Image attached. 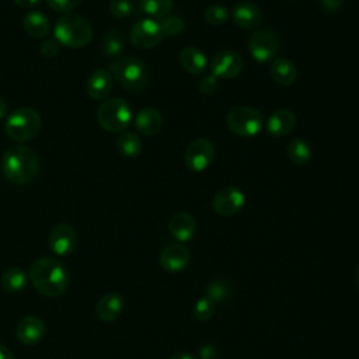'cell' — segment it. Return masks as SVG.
Wrapping results in <instances>:
<instances>
[{"label": "cell", "mask_w": 359, "mask_h": 359, "mask_svg": "<svg viewBox=\"0 0 359 359\" xmlns=\"http://www.w3.org/2000/svg\"><path fill=\"white\" fill-rule=\"evenodd\" d=\"M28 275L34 287L48 297H57L69 287L67 268L50 257H42L34 261Z\"/></svg>", "instance_id": "cell-1"}, {"label": "cell", "mask_w": 359, "mask_h": 359, "mask_svg": "<svg viewBox=\"0 0 359 359\" xmlns=\"http://www.w3.org/2000/svg\"><path fill=\"white\" fill-rule=\"evenodd\" d=\"M1 172L13 184L27 185L39 174V157L31 147L15 144L1 156Z\"/></svg>", "instance_id": "cell-2"}, {"label": "cell", "mask_w": 359, "mask_h": 359, "mask_svg": "<svg viewBox=\"0 0 359 359\" xmlns=\"http://www.w3.org/2000/svg\"><path fill=\"white\" fill-rule=\"evenodd\" d=\"M53 35L57 43L69 48H83L93 39V25L81 15L66 14L57 18Z\"/></svg>", "instance_id": "cell-3"}, {"label": "cell", "mask_w": 359, "mask_h": 359, "mask_svg": "<svg viewBox=\"0 0 359 359\" xmlns=\"http://www.w3.org/2000/svg\"><path fill=\"white\" fill-rule=\"evenodd\" d=\"M109 73L128 91H143L149 84V69L146 63L135 56L122 57L109 65Z\"/></svg>", "instance_id": "cell-4"}, {"label": "cell", "mask_w": 359, "mask_h": 359, "mask_svg": "<svg viewBox=\"0 0 359 359\" xmlns=\"http://www.w3.org/2000/svg\"><path fill=\"white\" fill-rule=\"evenodd\" d=\"M42 128V119L41 115L29 108V107H21L13 111L4 123L6 133L10 139L14 142H28L34 139Z\"/></svg>", "instance_id": "cell-5"}, {"label": "cell", "mask_w": 359, "mask_h": 359, "mask_svg": "<svg viewBox=\"0 0 359 359\" xmlns=\"http://www.w3.org/2000/svg\"><path fill=\"white\" fill-rule=\"evenodd\" d=\"M97 121L107 132L122 133L132 122V109L123 98H107L97 109Z\"/></svg>", "instance_id": "cell-6"}, {"label": "cell", "mask_w": 359, "mask_h": 359, "mask_svg": "<svg viewBox=\"0 0 359 359\" xmlns=\"http://www.w3.org/2000/svg\"><path fill=\"white\" fill-rule=\"evenodd\" d=\"M226 123L233 133L243 137H251L261 132L264 126V116L252 107L238 105L233 107L227 112Z\"/></svg>", "instance_id": "cell-7"}, {"label": "cell", "mask_w": 359, "mask_h": 359, "mask_svg": "<svg viewBox=\"0 0 359 359\" xmlns=\"http://www.w3.org/2000/svg\"><path fill=\"white\" fill-rule=\"evenodd\" d=\"M280 49V41L278 32L272 28H258L248 39L250 55L258 63H266L276 59Z\"/></svg>", "instance_id": "cell-8"}, {"label": "cell", "mask_w": 359, "mask_h": 359, "mask_svg": "<svg viewBox=\"0 0 359 359\" xmlns=\"http://www.w3.org/2000/svg\"><path fill=\"white\" fill-rule=\"evenodd\" d=\"M215 158V146L209 139H194L185 149L184 163L194 172L205 171Z\"/></svg>", "instance_id": "cell-9"}, {"label": "cell", "mask_w": 359, "mask_h": 359, "mask_svg": "<svg viewBox=\"0 0 359 359\" xmlns=\"http://www.w3.org/2000/svg\"><path fill=\"white\" fill-rule=\"evenodd\" d=\"M244 205H245V195L240 188L234 185H227L220 188L212 199V208L215 213L223 217L234 216L244 208Z\"/></svg>", "instance_id": "cell-10"}, {"label": "cell", "mask_w": 359, "mask_h": 359, "mask_svg": "<svg viewBox=\"0 0 359 359\" xmlns=\"http://www.w3.org/2000/svg\"><path fill=\"white\" fill-rule=\"evenodd\" d=\"M160 22L153 18H143L133 24L129 39L133 46L139 49H150L158 45L163 39Z\"/></svg>", "instance_id": "cell-11"}, {"label": "cell", "mask_w": 359, "mask_h": 359, "mask_svg": "<svg viewBox=\"0 0 359 359\" xmlns=\"http://www.w3.org/2000/svg\"><path fill=\"white\" fill-rule=\"evenodd\" d=\"M209 67L210 73L217 79H234L243 72L244 60L237 52L223 49L212 56Z\"/></svg>", "instance_id": "cell-12"}, {"label": "cell", "mask_w": 359, "mask_h": 359, "mask_svg": "<svg viewBox=\"0 0 359 359\" xmlns=\"http://www.w3.org/2000/svg\"><path fill=\"white\" fill-rule=\"evenodd\" d=\"M76 247H77V233L70 224L60 223L50 230L49 248L53 254L59 257H66L72 254L76 250Z\"/></svg>", "instance_id": "cell-13"}, {"label": "cell", "mask_w": 359, "mask_h": 359, "mask_svg": "<svg viewBox=\"0 0 359 359\" xmlns=\"http://www.w3.org/2000/svg\"><path fill=\"white\" fill-rule=\"evenodd\" d=\"M191 261V251L182 243H172L160 252V265L164 271L175 273L184 271Z\"/></svg>", "instance_id": "cell-14"}, {"label": "cell", "mask_w": 359, "mask_h": 359, "mask_svg": "<svg viewBox=\"0 0 359 359\" xmlns=\"http://www.w3.org/2000/svg\"><path fill=\"white\" fill-rule=\"evenodd\" d=\"M45 323L36 316H25L22 317L15 328L17 338L24 345H35L45 335Z\"/></svg>", "instance_id": "cell-15"}, {"label": "cell", "mask_w": 359, "mask_h": 359, "mask_svg": "<svg viewBox=\"0 0 359 359\" xmlns=\"http://www.w3.org/2000/svg\"><path fill=\"white\" fill-rule=\"evenodd\" d=\"M231 18L234 24L244 29L257 28L262 21V10L257 3L240 1L231 10Z\"/></svg>", "instance_id": "cell-16"}, {"label": "cell", "mask_w": 359, "mask_h": 359, "mask_svg": "<svg viewBox=\"0 0 359 359\" xmlns=\"http://www.w3.org/2000/svg\"><path fill=\"white\" fill-rule=\"evenodd\" d=\"M168 231L178 243L192 240L196 233V220L187 212H178L171 216L168 222Z\"/></svg>", "instance_id": "cell-17"}, {"label": "cell", "mask_w": 359, "mask_h": 359, "mask_svg": "<svg viewBox=\"0 0 359 359\" xmlns=\"http://www.w3.org/2000/svg\"><path fill=\"white\" fill-rule=\"evenodd\" d=\"M296 122V115L290 109H278L266 119L265 129L271 136L282 137L294 129Z\"/></svg>", "instance_id": "cell-18"}, {"label": "cell", "mask_w": 359, "mask_h": 359, "mask_svg": "<svg viewBox=\"0 0 359 359\" xmlns=\"http://www.w3.org/2000/svg\"><path fill=\"white\" fill-rule=\"evenodd\" d=\"M112 90V74L109 70H94L87 80L86 91L93 100H105Z\"/></svg>", "instance_id": "cell-19"}, {"label": "cell", "mask_w": 359, "mask_h": 359, "mask_svg": "<svg viewBox=\"0 0 359 359\" xmlns=\"http://www.w3.org/2000/svg\"><path fill=\"white\" fill-rule=\"evenodd\" d=\"M123 304H125L123 297L119 293L109 292L98 300L95 306V314L101 321H105V323L115 321L121 316L123 310Z\"/></svg>", "instance_id": "cell-20"}, {"label": "cell", "mask_w": 359, "mask_h": 359, "mask_svg": "<svg viewBox=\"0 0 359 359\" xmlns=\"http://www.w3.org/2000/svg\"><path fill=\"white\" fill-rule=\"evenodd\" d=\"M163 126V115L156 108H144L135 116V128L143 136H154Z\"/></svg>", "instance_id": "cell-21"}, {"label": "cell", "mask_w": 359, "mask_h": 359, "mask_svg": "<svg viewBox=\"0 0 359 359\" xmlns=\"http://www.w3.org/2000/svg\"><path fill=\"white\" fill-rule=\"evenodd\" d=\"M271 77L279 86H290L297 79V67L296 65L286 57H276L271 62L269 66Z\"/></svg>", "instance_id": "cell-22"}, {"label": "cell", "mask_w": 359, "mask_h": 359, "mask_svg": "<svg viewBox=\"0 0 359 359\" xmlns=\"http://www.w3.org/2000/svg\"><path fill=\"white\" fill-rule=\"evenodd\" d=\"M178 59L182 69L189 74H201L208 67V59L205 53L195 46H187L181 49Z\"/></svg>", "instance_id": "cell-23"}, {"label": "cell", "mask_w": 359, "mask_h": 359, "mask_svg": "<svg viewBox=\"0 0 359 359\" xmlns=\"http://www.w3.org/2000/svg\"><path fill=\"white\" fill-rule=\"evenodd\" d=\"M22 28L28 35L36 39H42L50 32L49 20L41 11H29L25 14L22 18Z\"/></svg>", "instance_id": "cell-24"}, {"label": "cell", "mask_w": 359, "mask_h": 359, "mask_svg": "<svg viewBox=\"0 0 359 359\" xmlns=\"http://www.w3.org/2000/svg\"><path fill=\"white\" fill-rule=\"evenodd\" d=\"M29 280V275L20 266L7 268L0 278V283L4 290L10 293H18L25 289Z\"/></svg>", "instance_id": "cell-25"}, {"label": "cell", "mask_w": 359, "mask_h": 359, "mask_svg": "<svg viewBox=\"0 0 359 359\" xmlns=\"http://www.w3.org/2000/svg\"><path fill=\"white\" fill-rule=\"evenodd\" d=\"M286 153L294 165H306L311 160V146L302 137H294L287 143Z\"/></svg>", "instance_id": "cell-26"}, {"label": "cell", "mask_w": 359, "mask_h": 359, "mask_svg": "<svg viewBox=\"0 0 359 359\" xmlns=\"http://www.w3.org/2000/svg\"><path fill=\"white\" fill-rule=\"evenodd\" d=\"M125 48V41H123V35L119 29L116 28H111L105 32V35L101 39L100 43V49L101 53L112 57V56H118Z\"/></svg>", "instance_id": "cell-27"}, {"label": "cell", "mask_w": 359, "mask_h": 359, "mask_svg": "<svg viewBox=\"0 0 359 359\" xmlns=\"http://www.w3.org/2000/svg\"><path fill=\"white\" fill-rule=\"evenodd\" d=\"M205 296L210 297L216 304L226 303L233 296V286L227 279H223V278L213 279L205 287Z\"/></svg>", "instance_id": "cell-28"}, {"label": "cell", "mask_w": 359, "mask_h": 359, "mask_svg": "<svg viewBox=\"0 0 359 359\" xmlns=\"http://www.w3.org/2000/svg\"><path fill=\"white\" fill-rule=\"evenodd\" d=\"M116 149L123 157H136L140 154L143 144L136 133L122 132L116 139Z\"/></svg>", "instance_id": "cell-29"}, {"label": "cell", "mask_w": 359, "mask_h": 359, "mask_svg": "<svg viewBox=\"0 0 359 359\" xmlns=\"http://www.w3.org/2000/svg\"><path fill=\"white\" fill-rule=\"evenodd\" d=\"M174 7V0H140L139 8L149 17L164 18Z\"/></svg>", "instance_id": "cell-30"}, {"label": "cell", "mask_w": 359, "mask_h": 359, "mask_svg": "<svg viewBox=\"0 0 359 359\" xmlns=\"http://www.w3.org/2000/svg\"><path fill=\"white\" fill-rule=\"evenodd\" d=\"M230 17V11L223 4H210L203 11V18L210 25H222Z\"/></svg>", "instance_id": "cell-31"}, {"label": "cell", "mask_w": 359, "mask_h": 359, "mask_svg": "<svg viewBox=\"0 0 359 359\" xmlns=\"http://www.w3.org/2000/svg\"><path fill=\"white\" fill-rule=\"evenodd\" d=\"M215 310H216V303L208 297V296H203L201 299H198L194 304V317L198 320V321H208L213 317L215 314Z\"/></svg>", "instance_id": "cell-32"}, {"label": "cell", "mask_w": 359, "mask_h": 359, "mask_svg": "<svg viewBox=\"0 0 359 359\" xmlns=\"http://www.w3.org/2000/svg\"><path fill=\"white\" fill-rule=\"evenodd\" d=\"M160 28L163 35H178L184 31L185 28V22L180 15H167L164 18H161L160 21Z\"/></svg>", "instance_id": "cell-33"}, {"label": "cell", "mask_w": 359, "mask_h": 359, "mask_svg": "<svg viewBox=\"0 0 359 359\" xmlns=\"http://www.w3.org/2000/svg\"><path fill=\"white\" fill-rule=\"evenodd\" d=\"M135 10L132 0H111L109 1V11L116 18H126Z\"/></svg>", "instance_id": "cell-34"}, {"label": "cell", "mask_w": 359, "mask_h": 359, "mask_svg": "<svg viewBox=\"0 0 359 359\" xmlns=\"http://www.w3.org/2000/svg\"><path fill=\"white\" fill-rule=\"evenodd\" d=\"M83 0H46L48 6L59 13H69L79 7Z\"/></svg>", "instance_id": "cell-35"}, {"label": "cell", "mask_w": 359, "mask_h": 359, "mask_svg": "<svg viewBox=\"0 0 359 359\" xmlns=\"http://www.w3.org/2000/svg\"><path fill=\"white\" fill-rule=\"evenodd\" d=\"M217 84H219L217 77L210 73V74L205 76L203 79H201V81L198 84V90L205 95H210L217 90Z\"/></svg>", "instance_id": "cell-36"}, {"label": "cell", "mask_w": 359, "mask_h": 359, "mask_svg": "<svg viewBox=\"0 0 359 359\" xmlns=\"http://www.w3.org/2000/svg\"><path fill=\"white\" fill-rule=\"evenodd\" d=\"M59 52V45L56 39H45L41 43V55L45 57H53Z\"/></svg>", "instance_id": "cell-37"}, {"label": "cell", "mask_w": 359, "mask_h": 359, "mask_svg": "<svg viewBox=\"0 0 359 359\" xmlns=\"http://www.w3.org/2000/svg\"><path fill=\"white\" fill-rule=\"evenodd\" d=\"M201 359H216L219 355L217 348L213 344H205L198 351Z\"/></svg>", "instance_id": "cell-38"}, {"label": "cell", "mask_w": 359, "mask_h": 359, "mask_svg": "<svg viewBox=\"0 0 359 359\" xmlns=\"http://www.w3.org/2000/svg\"><path fill=\"white\" fill-rule=\"evenodd\" d=\"M344 0H321V7L324 11L328 13H334L335 10H338L342 6Z\"/></svg>", "instance_id": "cell-39"}, {"label": "cell", "mask_w": 359, "mask_h": 359, "mask_svg": "<svg viewBox=\"0 0 359 359\" xmlns=\"http://www.w3.org/2000/svg\"><path fill=\"white\" fill-rule=\"evenodd\" d=\"M15 4L18 7H22V8H34L36 7L42 0H14Z\"/></svg>", "instance_id": "cell-40"}, {"label": "cell", "mask_w": 359, "mask_h": 359, "mask_svg": "<svg viewBox=\"0 0 359 359\" xmlns=\"http://www.w3.org/2000/svg\"><path fill=\"white\" fill-rule=\"evenodd\" d=\"M0 359H14L10 349L3 344H0Z\"/></svg>", "instance_id": "cell-41"}, {"label": "cell", "mask_w": 359, "mask_h": 359, "mask_svg": "<svg viewBox=\"0 0 359 359\" xmlns=\"http://www.w3.org/2000/svg\"><path fill=\"white\" fill-rule=\"evenodd\" d=\"M170 359H196V356L189 352H178V353L172 355Z\"/></svg>", "instance_id": "cell-42"}, {"label": "cell", "mask_w": 359, "mask_h": 359, "mask_svg": "<svg viewBox=\"0 0 359 359\" xmlns=\"http://www.w3.org/2000/svg\"><path fill=\"white\" fill-rule=\"evenodd\" d=\"M7 111H8L7 104H6V101L0 97V121L7 116Z\"/></svg>", "instance_id": "cell-43"}, {"label": "cell", "mask_w": 359, "mask_h": 359, "mask_svg": "<svg viewBox=\"0 0 359 359\" xmlns=\"http://www.w3.org/2000/svg\"><path fill=\"white\" fill-rule=\"evenodd\" d=\"M353 282H355L356 287L359 289V264L356 265V268H355V271H353Z\"/></svg>", "instance_id": "cell-44"}]
</instances>
